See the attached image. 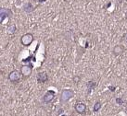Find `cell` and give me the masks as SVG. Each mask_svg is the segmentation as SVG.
Wrapping results in <instances>:
<instances>
[{"mask_svg":"<svg viewBox=\"0 0 127 116\" xmlns=\"http://www.w3.org/2000/svg\"><path fill=\"white\" fill-rule=\"evenodd\" d=\"M37 81H38V83H41V84H44V83H46L47 81H48V75L46 72L45 71H41V72H39L38 74H37Z\"/></svg>","mask_w":127,"mask_h":116,"instance_id":"7","label":"cell"},{"mask_svg":"<svg viewBox=\"0 0 127 116\" xmlns=\"http://www.w3.org/2000/svg\"><path fill=\"white\" fill-rule=\"evenodd\" d=\"M21 72H19L18 70H12L8 74V80L10 81L11 83H15V84H17L20 82V79H21Z\"/></svg>","mask_w":127,"mask_h":116,"instance_id":"3","label":"cell"},{"mask_svg":"<svg viewBox=\"0 0 127 116\" xmlns=\"http://www.w3.org/2000/svg\"><path fill=\"white\" fill-rule=\"evenodd\" d=\"M124 52V47L122 44H118L115 45L112 49V53L114 56H120L122 55Z\"/></svg>","mask_w":127,"mask_h":116,"instance_id":"8","label":"cell"},{"mask_svg":"<svg viewBox=\"0 0 127 116\" xmlns=\"http://www.w3.org/2000/svg\"><path fill=\"white\" fill-rule=\"evenodd\" d=\"M97 85V83H95V81H89L88 83H87V87H88V88H94Z\"/></svg>","mask_w":127,"mask_h":116,"instance_id":"12","label":"cell"},{"mask_svg":"<svg viewBox=\"0 0 127 116\" xmlns=\"http://www.w3.org/2000/svg\"><path fill=\"white\" fill-rule=\"evenodd\" d=\"M55 96H56L55 91H53V90H47L45 93V95L43 96V102L45 104H48L55 99Z\"/></svg>","mask_w":127,"mask_h":116,"instance_id":"5","label":"cell"},{"mask_svg":"<svg viewBox=\"0 0 127 116\" xmlns=\"http://www.w3.org/2000/svg\"><path fill=\"white\" fill-rule=\"evenodd\" d=\"M74 110L79 114H84L85 113V111H86V105L83 102L77 101L74 105Z\"/></svg>","mask_w":127,"mask_h":116,"instance_id":"6","label":"cell"},{"mask_svg":"<svg viewBox=\"0 0 127 116\" xmlns=\"http://www.w3.org/2000/svg\"><path fill=\"white\" fill-rule=\"evenodd\" d=\"M80 80H81V77H78V76H75V77H73V82H75V83H78Z\"/></svg>","mask_w":127,"mask_h":116,"instance_id":"13","label":"cell"},{"mask_svg":"<svg viewBox=\"0 0 127 116\" xmlns=\"http://www.w3.org/2000/svg\"><path fill=\"white\" fill-rule=\"evenodd\" d=\"M34 41V37L32 33H25L21 36V43L22 46L24 47H28L32 43V42Z\"/></svg>","mask_w":127,"mask_h":116,"instance_id":"2","label":"cell"},{"mask_svg":"<svg viewBox=\"0 0 127 116\" xmlns=\"http://www.w3.org/2000/svg\"><path fill=\"white\" fill-rule=\"evenodd\" d=\"M74 95H75V92L72 89H63L61 91V93H60V102L64 104V103L68 102L70 99H71L73 98Z\"/></svg>","mask_w":127,"mask_h":116,"instance_id":"1","label":"cell"},{"mask_svg":"<svg viewBox=\"0 0 127 116\" xmlns=\"http://www.w3.org/2000/svg\"><path fill=\"white\" fill-rule=\"evenodd\" d=\"M122 39H123V41H124V42H126L127 43V32L126 33H124V35H123V38Z\"/></svg>","mask_w":127,"mask_h":116,"instance_id":"14","label":"cell"},{"mask_svg":"<svg viewBox=\"0 0 127 116\" xmlns=\"http://www.w3.org/2000/svg\"><path fill=\"white\" fill-rule=\"evenodd\" d=\"M22 8H23V10H24L25 12H27V13H31V12H32V11L35 9V7H33V5H32V3H30V2L25 4Z\"/></svg>","mask_w":127,"mask_h":116,"instance_id":"9","label":"cell"},{"mask_svg":"<svg viewBox=\"0 0 127 116\" xmlns=\"http://www.w3.org/2000/svg\"><path fill=\"white\" fill-rule=\"evenodd\" d=\"M101 108H102V103L100 101H96L95 104H94V106H93V112L96 113V112H98Z\"/></svg>","mask_w":127,"mask_h":116,"instance_id":"11","label":"cell"},{"mask_svg":"<svg viewBox=\"0 0 127 116\" xmlns=\"http://www.w3.org/2000/svg\"><path fill=\"white\" fill-rule=\"evenodd\" d=\"M116 102H117V104H119V105H122V104H123V100H122V99L117 98L116 99Z\"/></svg>","mask_w":127,"mask_h":116,"instance_id":"15","label":"cell"},{"mask_svg":"<svg viewBox=\"0 0 127 116\" xmlns=\"http://www.w3.org/2000/svg\"><path fill=\"white\" fill-rule=\"evenodd\" d=\"M20 72H21V76L23 77H29L32 75V65H22L21 66Z\"/></svg>","mask_w":127,"mask_h":116,"instance_id":"4","label":"cell"},{"mask_svg":"<svg viewBox=\"0 0 127 116\" xmlns=\"http://www.w3.org/2000/svg\"><path fill=\"white\" fill-rule=\"evenodd\" d=\"M17 31V27H16V25L15 24H10L7 26V34H9V35H13L15 32Z\"/></svg>","mask_w":127,"mask_h":116,"instance_id":"10","label":"cell"}]
</instances>
